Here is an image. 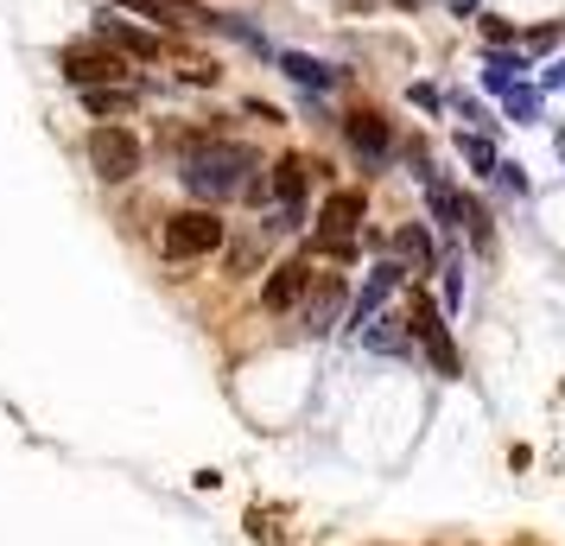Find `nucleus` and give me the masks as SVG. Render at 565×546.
Segmentation results:
<instances>
[{"instance_id": "f257e3e1", "label": "nucleus", "mask_w": 565, "mask_h": 546, "mask_svg": "<svg viewBox=\"0 0 565 546\" xmlns=\"http://www.w3.org/2000/svg\"><path fill=\"white\" fill-rule=\"evenodd\" d=\"M248 172H260L255 147H235V140H191V153H184V184L198 191V197H235V191H248Z\"/></svg>"}, {"instance_id": "f03ea898", "label": "nucleus", "mask_w": 565, "mask_h": 546, "mask_svg": "<svg viewBox=\"0 0 565 546\" xmlns=\"http://www.w3.org/2000/svg\"><path fill=\"white\" fill-rule=\"evenodd\" d=\"M223 248V223H216V210H179V216H166V229H159V255L166 260H204Z\"/></svg>"}, {"instance_id": "7ed1b4c3", "label": "nucleus", "mask_w": 565, "mask_h": 546, "mask_svg": "<svg viewBox=\"0 0 565 546\" xmlns=\"http://www.w3.org/2000/svg\"><path fill=\"white\" fill-rule=\"evenodd\" d=\"M356 229H362V191H331L318 210V255L350 260L356 255Z\"/></svg>"}, {"instance_id": "20e7f679", "label": "nucleus", "mask_w": 565, "mask_h": 546, "mask_svg": "<svg viewBox=\"0 0 565 546\" xmlns=\"http://www.w3.org/2000/svg\"><path fill=\"white\" fill-rule=\"evenodd\" d=\"M89 165H96V179L103 184H128L134 172H140V140H134L128 128L103 121V128L89 133Z\"/></svg>"}, {"instance_id": "39448f33", "label": "nucleus", "mask_w": 565, "mask_h": 546, "mask_svg": "<svg viewBox=\"0 0 565 546\" xmlns=\"http://www.w3.org/2000/svg\"><path fill=\"white\" fill-rule=\"evenodd\" d=\"M57 71L77 83V89H108V83H128V57H115L103 39H96V45H64Z\"/></svg>"}, {"instance_id": "423d86ee", "label": "nucleus", "mask_w": 565, "mask_h": 546, "mask_svg": "<svg viewBox=\"0 0 565 546\" xmlns=\"http://www.w3.org/2000/svg\"><path fill=\"white\" fill-rule=\"evenodd\" d=\"M407 331L419 343H426V356H433L438 375H458V350H451V338H445V318H438V306L426 299V292H413L407 306Z\"/></svg>"}, {"instance_id": "0eeeda50", "label": "nucleus", "mask_w": 565, "mask_h": 546, "mask_svg": "<svg viewBox=\"0 0 565 546\" xmlns=\"http://www.w3.org/2000/svg\"><path fill=\"white\" fill-rule=\"evenodd\" d=\"M343 299H350V292H343V280H337V274H318V287H306V331H311V338L337 324Z\"/></svg>"}, {"instance_id": "6e6552de", "label": "nucleus", "mask_w": 565, "mask_h": 546, "mask_svg": "<svg viewBox=\"0 0 565 546\" xmlns=\"http://www.w3.org/2000/svg\"><path fill=\"white\" fill-rule=\"evenodd\" d=\"M306 287H311V260H286V267H274V280H267V312H292L299 299H306Z\"/></svg>"}, {"instance_id": "1a4fd4ad", "label": "nucleus", "mask_w": 565, "mask_h": 546, "mask_svg": "<svg viewBox=\"0 0 565 546\" xmlns=\"http://www.w3.org/2000/svg\"><path fill=\"white\" fill-rule=\"evenodd\" d=\"M96 39H103L115 57H159V39H153V32H134L128 20H103Z\"/></svg>"}, {"instance_id": "9d476101", "label": "nucleus", "mask_w": 565, "mask_h": 546, "mask_svg": "<svg viewBox=\"0 0 565 546\" xmlns=\"http://www.w3.org/2000/svg\"><path fill=\"white\" fill-rule=\"evenodd\" d=\"M350 147L369 159H382L387 153V121L382 115H350Z\"/></svg>"}, {"instance_id": "9b49d317", "label": "nucleus", "mask_w": 565, "mask_h": 546, "mask_svg": "<svg viewBox=\"0 0 565 546\" xmlns=\"http://www.w3.org/2000/svg\"><path fill=\"white\" fill-rule=\"evenodd\" d=\"M274 197H280L286 210H299V197H306V159L286 153L280 165H274Z\"/></svg>"}, {"instance_id": "f8f14e48", "label": "nucleus", "mask_w": 565, "mask_h": 546, "mask_svg": "<svg viewBox=\"0 0 565 546\" xmlns=\"http://www.w3.org/2000/svg\"><path fill=\"white\" fill-rule=\"evenodd\" d=\"M128 103H134L128 83H108V89H83V108H89V115H115V108H128Z\"/></svg>"}, {"instance_id": "ddd939ff", "label": "nucleus", "mask_w": 565, "mask_h": 546, "mask_svg": "<svg viewBox=\"0 0 565 546\" xmlns=\"http://www.w3.org/2000/svg\"><path fill=\"white\" fill-rule=\"evenodd\" d=\"M394 248H401L413 267H433V242H426V229H401L394 235Z\"/></svg>"}, {"instance_id": "4468645a", "label": "nucleus", "mask_w": 565, "mask_h": 546, "mask_svg": "<svg viewBox=\"0 0 565 546\" xmlns=\"http://www.w3.org/2000/svg\"><path fill=\"white\" fill-rule=\"evenodd\" d=\"M286 71H292L299 83H311V89H324V83H331V71H324V64H311V57H286Z\"/></svg>"}, {"instance_id": "2eb2a0df", "label": "nucleus", "mask_w": 565, "mask_h": 546, "mask_svg": "<svg viewBox=\"0 0 565 546\" xmlns=\"http://www.w3.org/2000/svg\"><path fill=\"white\" fill-rule=\"evenodd\" d=\"M121 7H134V13H147V20H166V0H121Z\"/></svg>"}]
</instances>
